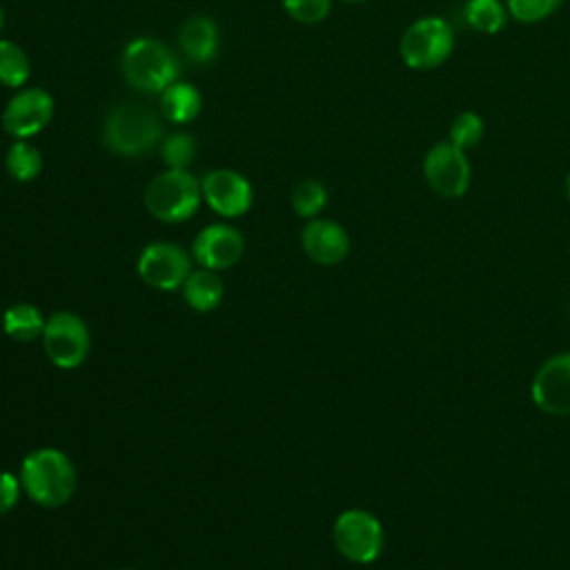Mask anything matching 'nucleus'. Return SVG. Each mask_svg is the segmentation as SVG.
I'll list each match as a JSON object with an SVG mask.
<instances>
[{
    "label": "nucleus",
    "instance_id": "20e7f679",
    "mask_svg": "<svg viewBox=\"0 0 570 570\" xmlns=\"http://www.w3.org/2000/svg\"><path fill=\"white\" fill-rule=\"evenodd\" d=\"M203 187L187 169H165L145 189L147 212L163 223H183L196 214Z\"/></svg>",
    "mask_w": 570,
    "mask_h": 570
},
{
    "label": "nucleus",
    "instance_id": "7ed1b4c3",
    "mask_svg": "<svg viewBox=\"0 0 570 570\" xmlns=\"http://www.w3.org/2000/svg\"><path fill=\"white\" fill-rule=\"evenodd\" d=\"M125 80L145 94H163L178 78L176 56L156 38H136L122 49Z\"/></svg>",
    "mask_w": 570,
    "mask_h": 570
},
{
    "label": "nucleus",
    "instance_id": "6e6552de",
    "mask_svg": "<svg viewBox=\"0 0 570 570\" xmlns=\"http://www.w3.org/2000/svg\"><path fill=\"white\" fill-rule=\"evenodd\" d=\"M423 178L434 194L443 198H461L472 180V167L463 149L450 140L434 142L423 156Z\"/></svg>",
    "mask_w": 570,
    "mask_h": 570
},
{
    "label": "nucleus",
    "instance_id": "c756f323",
    "mask_svg": "<svg viewBox=\"0 0 570 570\" xmlns=\"http://www.w3.org/2000/svg\"><path fill=\"white\" fill-rule=\"evenodd\" d=\"M345 2H363V0H345Z\"/></svg>",
    "mask_w": 570,
    "mask_h": 570
},
{
    "label": "nucleus",
    "instance_id": "5701e85b",
    "mask_svg": "<svg viewBox=\"0 0 570 570\" xmlns=\"http://www.w3.org/2000/svg\"><path fill=\"white\" fill-rule=\"evenodd\" d=\"M327 203V189L321 180L305 178L292 189V207L303 218H316Z\"/></svg>",
    "mask_w": 570,
    "mask_h": 570
},
{
    "label": "nucleus",
    "instance_id": "f03ea898",
    "mask_svg": "<svg viewBox=\"0 0 570 570\" xmlns=\"http://www.w3.org/2000/svg\"><path fill=\"white\" fill-rule=\"evenodd\" d=\"M102 138L114 154L140 156L160 142L163 122L151 107L127 100L107 114Z\"/></svg>",
    "mask_w": 570,
    "mask_h": 570
},
{
    "label": "nucleus",
    "instance_id": "f257e3e1",
    "mask_svg": "<svg viewBox=\"0 0 570 570\" xmlns=\"http://www.w3.org/2000/svg\"><path fill=\"white\" fill-rule=\"evenodd\" d=\"M20 483L27 497L40 508L65 505L78 485L73 461L56 448L29 452L20 463Z\"/></svg>",
    "mask_w": 570,
    "mask_h": 570
},
{
    "label": "nucleus",
    "instance_id": "f3484780",
    "mask_svg": "<svg viewBox=\"0 0 570 570\" xmlns=\"http://www.w3.org/2000/svg\"><path fill=\"white\" fill-rule=\"evenodd\" d=\"M203 105L200 91L191 82H171L160 94V111L171 122H189L198 116Z\"/></svg>",
    "mask_w": 570,
    "mask_h": 570
},
{
    "label": "nucleus",
    "instance_id": "9d476101",
    "mask_svg": "<svg viewBox=\"0 0 570 570\" xmlns=\"http://www.w3.org/2000/svg\"><path fill=\"white\" fill-rule=\"evenodd\" d=\"M53 116V98L40 89H20L9 98L2 111V129L16 140L29 138L45 129Z\"/></svg>",
    "mask_w": 570,
    "mask_h": 570
},
{
    "label": "nucleus",
    "instance_id": "b1692460",
    "mask_svg": "<svg viewBox=\"0 0 570 570\" xmlns=\"http://www.w3.org/2000/svg\"><path fill=\"white\" fill-rule=\"evenodd\" d=\"M167 169H187L196 158V140L185 131L169 134L160 145Z\"/></svg>",
    "mask_w": 570,
    "mask_h": 570
},
{
    "label": "nucleus",
    "instance_id": "a211bd4d",
    "mask_svg": "<svg viewBox=\"0 0 570 570\" xmlns=\"http://www.w3.org/2000/svg\"><path fill=\"white\" fill-rule=\"evenodd\" d=\"M42 312L31 303H16L2 312V332L13 341H33L45 330Z\"/></svg>",
    "mask_w": 570,
    "mask_h": 570
},
{
    "label": "nucleus",
    "instance_id": "9b49d317",
    "mask_svg": "<svg viewBox=\"0 0 570 570\" xmlns=\"http://www.w3.org/2000/svg\"><path fill=\"white\" fill-rule=\"evenodd\" d=\"M530 396L546 414H570V352L554 354L541 363L532 379Z\"/></svg>",
    "mask_w": 570,
    "mask_h": 570
},
{
    "label": "nucleus",
    "instance_id": "412c9836",
    "mask_svg": "<svg viewBox=\"0 0 570 570\" xmlns=\"http://www.w3.org/2000/svg\"><path fill=\"white\" fill-rule=\"evenodd\" d=\"M29 78V58L11 40H0V82L4 87H22Z\"/></svg>",
    "mask_w": 570,
    "mask_h": 570
},
{
    "label": "nucleus",
    "instance_id": "cd10ccee",
    "mask_svg": "<svg viewBox=\"0 0 570 570\" xmlns=\"http://www.w3.org/2000/svg\"><path fill=\"white\" fill-rule=\"evenodd\" d=\"M566 196H568V200H570V174L566 176Z\"/></svg>",
    "mask_w": 570,
    "mask_h": 570
},
{
    "label": "nucleus",
    "instance_id": "a878e982",
    "mask_svg": "<svg viewBox=\"0 0 570 570\" xmlns=\"http://www.w3.org/2000/svg\"><path fill=\"white\" fill-rule=\"evenodd\" d=\"M283 7L294 20L303 24H316L327 18L332 0H283Z\"/></svg>",
    "mask_w": 570,
    "mask_h": 570
},
{
    "label": "nucleus",
    "instance_id": "ddd939ff",
    "mask_svg": "<svg viewBox=\"0 0 570 570\" xmlns=\"http://www.w3.org/2000/svg\"><path fill=\"white\" fill-rule=\"evenodd\" d=\"M245 240L240 232L232 225L216 223L200 229L191 243V258L205 269H227L236 265L243 256Z\"/></svg>",
    "mask_w": 570,
    "mask_h": 570
},
{
    "label": "nucleus",
    "instance_id": "aec40b11",
    "mask_svg": "<svg viewBox=\"0 0 570 570\" xmlns=\"http://www.w3.org/2000/svg\"><path fill=\"white\" fill-rule=\"evenodd\" d=\"M7 171L18 183H29L42 171V156L40 151L27 142V138L16 140L7 151Z\"/></svg>",
    "mask_w": 570,
    "mask_h": 570
},
{
    "label": "nucleus",
    "instance_id": "dca6fc26",
    "mask_svg": "<svg viewBox=\"0 0 570 570\" xmlns=\"http://www.w3.org/2000/svg\"><path fill=\"white\" fill-rule=\"evenodd\" d=\"M225 294L223 278L214 269H196L183 283V298L194 312H212L220 305Z\"/></svg>",
    "mask_w": 570,
    "mask_h": 570
},
{
    "label": "nucleus",
    "instance_id": "393cba45",
    "mask_svg": "<svg viewBox=\"0 0 570 570\" xmlns=\"http://www.w3.org/2000/svg\"><path fill=\"white\" fill-rule=\"evenodd\" d=\"M563 0H505L510 18L523 24H534L550 18Z\"/></svg>",
    "mask_w": 570,
    "mask_h": 570
},
{
    "label": "nucleus",
    "instance_id": "2eb2a0df",
    "mask_svg": "<svg viewBox=\"0 0 570 570\" xmlns=\"http://www.w3.org/2000/svg\"><path fill=\"white\" fill-rule=\"evenodd\" d=\"M218 42H220L218 27L207 16H194L180 24L178 45L183 53L196 65H205L214 60L218 51Z\"/></svg>",
    "mask_w": 570,
    "mask_h": 570
},
{
    "label": "nucleus",
    "instance_id": "1a4fd4ad",
    "mask_svg": "<svg viewBox=\"0 0 570 570\" xmlns=\"http://www.w3.org/2000/svg\"><path fill=\"white\" fill-rule=\"evenodd\" d=\"M191 274V256L176 243H151L138 256V276L154 289L174 292Z\"/></svg>",
    "mask_w": 570,
    "mask_h": 570
},
{
    "label": "nucleus",
    "instance_id": "bb28decb",
    "mask_svg": "<svg viewBox=\"0 0 570 570\" xmlns=\"http://www.w3.org/2000/svg\"><path fill=\"white\" fill-rule=\"evenodd\" d=\"M22 492V483L20 476L11 474V472H0V514H7L16 508L18 499Z\"/></svg>",
    "mask_w": 570,
    "mask_h": 570
},
{
    "label": "nucleus",
    "instance_id": "f8f14e48",
    "mask_svg": "<svg viewBox=\"0 0 570 570\" xmlns=\"http://www.w3.org/2000/svg\"><path fill=\"white\" fill-rule=\"evenodd\" d=\"M205 203L225 218L243 216L254 200V189L249 180L234 169H212L203 180Z\"/></svg>",
    "mask_w": 570,
    "mask_h": 570
},
{
    "label": "nucleus",
    "instance_id": "423d86ee",
    "mask_svg": "<svg viewBox=\"0 0 570 570\" xmlns=\"http://www.w3.org/2000/svg\"><path fill=\"white\" fill-rule=\"evenodd\" d=\"M40 338H42L47 358L60 370L80 367L91 347L87 323L78 314L67 309L53 312L45 321V330Z\"/></svg>",
    "mask_w": 570,
    "mask_h": 570
},
{
    "label": "nucleus",
    "instance_id": "39448f33",
    "mask_svg": "<svg viewBox=\"0 0 570 570\" xmlns=\"http://www.w3.org/2000/svg\"><path fill=\"white\" fill-rule=\"evenodd\" d=\"M454 51V29L441 16L416 18L401 36L399 53L405 67L430 71L441 67Z\"/></svg>",
    "mask_w": 570,
    "mask_h": 570
},
{
    "label": "nucleus",
    "instance_id": "4be33fe9",
    "mask_svg": "<svg viewBox=\"0 0 570 570\" xmlns=\"http://www.w3.org/2000/svg\"><path fill=\"white\" fill-rule=\"evenodd\" d=\"M483 134H485V122H483L481 114H476L472 109H465V111L454 116L448 140L454 147L468 151V149H472V147H476L481 142Z\"/></svg>",
    "mask_w": 570,
    "mask_h": 570
},
{
    "label": "nucleus",
    "instance_id": "4468645a",
    "mask_svg": "<svg viewBox=\"0 0 570 570\" xmlns=\"http://www.w3.org/2000/svg\"><path fill=\"white\" fill-rule=\"evenodd\" d=\"M301 245L312 263L336 265L350 252V236L336 220L309 218L301 232Z\"/></svg>",
    "mask_w": 570,
    "mask_h": 570
},
{
    "label": "nucleus",
    "instance_id": "0eeeda50",
    "mask_svg": "<svg viewBox=\"0 0 570 570\" xmlns=\"http://www.w3.org/2000/svg\"><path fill=\"white\" fill-rule=\"evenodd\" d=\"M336 550L354 563H372L383 550V525L381 521L361 508L345 510L336 517L332 528Z\"/></svg>",
    "mask_w": 570,
    "mask_h": 570
},
{
    "label": "nucleus",
    "instance_id": "c85d7f7f",
    "mask_svg": "<svg viewBox=\"0 0 570 570\" xmlns=\"http://www.w3.org/2000/svg\"><path fill=\"white\" fill-rule=\"evenodd\" d=\"M2 24H4V16H2V11H0V31H2Z\"/></svg>",
    "mask_w": 570,
    "mask_h": 570
},
{
    "label": "nucleus",
    "instance_id": "6ab92c4d",
    "mask_svg": "<svg viewBox=\"0 0 570 570\" xmlns=\"http://www.w3.org/2000/svg\"><path fill=\"white\" fill-rule=\"evenodd\" d=\"M463 18L470 29L485 36H494L505 27L510 13L505 2L501 0H465Z\"/></svg>",
    "mask_w": 570,
    "mask_h": 570
},
{
    "label": "nucleus",
    "instance_id": "7c9ffc66",
    "mask_svg": "<svg viewBox=\"0 0 570 570\" xmlns=\"http://www.w3.org/2000/svg\"><path fill=\"white\" fill-rule=\"evenodd\" d=\"M125 570H129V568H125Z\"/></svg>",
    "mask_w": 570,
    "mask_h": 570
}]
</instances>
